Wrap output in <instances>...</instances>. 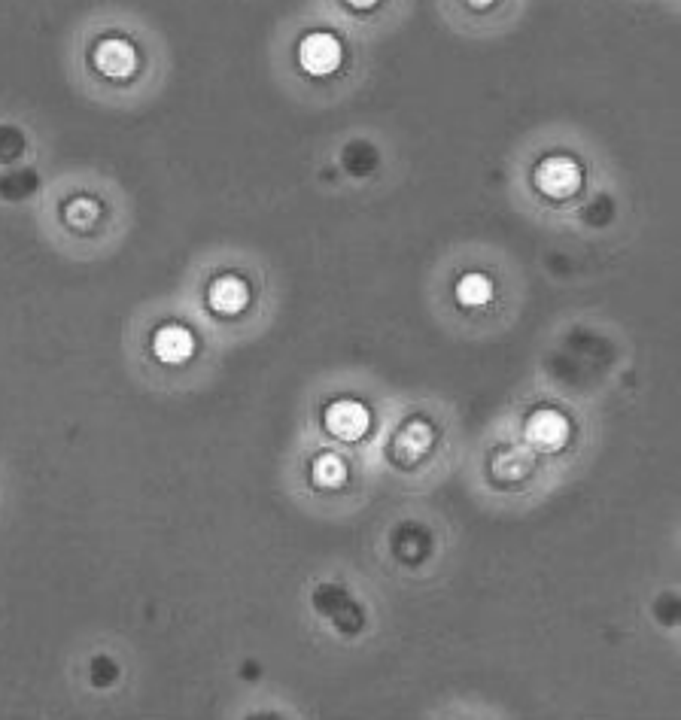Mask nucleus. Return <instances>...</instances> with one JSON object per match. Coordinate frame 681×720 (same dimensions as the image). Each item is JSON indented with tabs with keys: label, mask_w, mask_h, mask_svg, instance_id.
Segmentation results:
<instances>
[{
	"label": "nucleus",
	"mask_w": 681,
	"mask_h": 720,
	"mask_svg": "<svg viewBox=\"0 0 681 720\" xmlns=\"http://www.w3.org/2000/svg\"><path fill=\"white\" fill-rule=\"evenodd\" d=\"M581 183V168L569 155H548L536 168V186L548 198H569Z\"/></svg>",
	"instance_id": "f03ea898"
},
{
	"label": "nucleus",
	"mask_w": 681,
	"mask_h": 720,
	"mask_svg": "<svg viewBox=\"0 0 681 720\" xmlns=\"http://www.w3.org/2000/svg\"><path fill=\"white\" fill-rule=\"evenodd\" d=\"M326 429L341 438V441H356L365 435L368 429V411L359 405V402H350V398H344V402H332L326 408V417H323Z\"/></svg>",
	"instance_id": "7ed1b4c3"
},
{
	"label": "nucleus",
	"mask_w": 681,
	"mask_h": 720,
	"mask_svg": "<svg viewBox=\"0 0 681 720\" xmlns=\"http://www.w3.org/2000/svg\"><path fill=\"white\" fill-rule=\"evenodd\" d=\"M250 301V289L241 277L235 274H225L219 280H213L210 292H207V304L216 310V313H225V316H232V313H241Z\"/></svg>",
	"instance_id": "39448f33"
},
{
	"label": "nucleus",
	"mask_w": 681,
	"mask_h": 720,
	"mask_svg": "<svg viewBox=\"0 0 681 720\" xmlns=\"http://www.w3.org/2000/svg\"><path fill=\"white\" fill-rule=\"evenodd\" d=\"M344 4H347L350 10H371V7L381 4V0H344Z\"/></svg>",
	"instance_id": "f8f14e48"
},
{
	"label": "nucleus",
	"mask_w": 681,
	"mask_h": 720,
	"mask_svg": "<svg viewBox=\"0 0 681 720\" xmlns=\"http://www.w3.org/2000/svg\"><path fill=\"white\" fill-rule=\"evenodd\" d=\"M457 298H460V304H466V307H481V304H487V301L493 298V283H490V277H484V274H466V277L457 283Z\"/></svg>",
	"instance_id": "1a4fd4ad"
},
{
	"label": "nucleus",
	"mask_w": 681,
	"mask_h": 720,
	"mask_svg": "<svg viewBox=\"0 0 681 720\" xmlns=\"http://www.w3.org/2000/svg\"><path fill=\"white\" fill-rule=\"evenodd\" d=\"M566 435H569V423H566V417H560L554 411H539L526 423V438L539 447H560L566 441Z\"/></svg>",
	"instance_id": "0eeeda50"
},
{
	"label": "nucleus",
	"mask_w": 681,
	"mask_h": 720,
	"mask_svg": "<svg viewBox=\"0 0 681 720\" xmlns=\"http://www.w3.org/2000/svg\"><path fill=\"white\" fill-rule=\"evenodd\" d=\"M466 4H469L472 10H487V7L496 4V0H466Z\"/></svg>",
	"instance_id": "ddd939ff"
},
{
	"label": "nucleus",
	"mask_w": 681,
	"mask_h": 720,
	"mask_svg": "<svg viewBox=\"0 0 681 720\" xmlns=\"http://www.w3.org/2000/svg\"><path fill=\"white\" fill-rule=\"evenodd\" d=\"M429 444H432V429H429L426 423L414 420V423H408V426L396 435L393 453H396V459H402V462H417V459L429 450Z\"/></svg>",
	"instance_id": "6e6552de"
},
{
	"label": "nucleus",
	"mask_w": 681,
	"mask_h": 720,
	"mask_svg": "<svg viewBox=\"0 0 681 720\" xmlns=\"http://www.w3.org/2000/svg\"><path fill=\"white\" fill-rule=\"evenodd\" d=\"M192 350H195V338L183 326H162L153 338V353L168 365L186 362L192 356Z\"/></svg>",
	"instance_id": "423d86ee"
},
{
	"label": "nucleus",
	"mask_w": 681,
	"mask_h": 720,
	"mask_svg": "<svg viewBox=\"0 0 681 720\" xmlns=\"http://www.w3.org/2000/svg\"><path fill=\"white\" fill-rule=\"evenodd\" d=\"M344 477H347V468H344V462H341L338 456L326 453V456H320V459H317V465H314V480H317L320 487L332 490V487H338V484H341Z\"/></svg>",
	"instance_id": "9d476101"
},
{
	"label": "nucleus",
	"mask_w": 681,
	"mask_h": 720,
	"mask_svg": "<svg viewBox=\"0 0 681 720\" xmlns=\"http://www.w3.org/2000/svg\"><path fill=\"white\" fill-rule=\"evenodd\" d=\"M98 213H101V207H98L92 198H77V201H70L67 210H64V216H67V222H70L73 228H89V225H95Z\"/></svg>",
	"instance_id": "9b49d317"
},
{
	"label": "nucleus",
	"mask_w": 681,
	"mask_h": 720,
	"mask_svg": "<svg viewBox=\"0 0 681 720\" xmlns=\"http://www.w3.org/2000/svg\"><path fill=\"white\" fill-rule=\"evenodd\" d=\"M95 67L104 73V76H113V79H122V76H131L134 67H137V52L128 40L122 37H107L95 46Z\"/></svg>",
	"instance_id": "20e7f679"
},
{
	"label": "nucleus",
	"mask_w": 681,
	"mask_h": 720,
	"mask_svg": "<svg viewBox=\"0 0 681 720\" xmlns=\"http://www.w3.org/2000/svg\"><path fill=\"white\" fill-rule=\"evenodd\" d=\"M298 64L314 76H329L341 64V43L326 31L308 34L298 43Z\"/></svg>",
	"instance_id": "f257e3e1"
}]
</instances>
